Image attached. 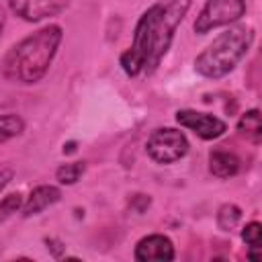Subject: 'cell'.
I'll use <instances>...</instances> for the list:
<instances>
[{
  "instance_id": "obj_12",
  "label": "cell",
  "mask_w": 262,
  "mask_h": 262,
  "mask_svg": "<svg viewBox=\"0 0 262 262\" xmlns=\"http://www.w3.org/2000/svg\"><path fill=\"white\" fill-rule=\"evenodd\" d=\"M86 172V162H68V164H61L57 170H55V180L59 184H76L82 174Z\"/></svg>"
},
{
  "instance_id": "obj_19",
  "label": "cell",
  "mask_w": 262,
  "mask_h": 262,
  "mask_svg": "<svg viewBox=\"0 0 262 262\" xmlns=\"http://www.w3.org/2000/svg\"><path fill=\"white\" fill-rule=\"evenodd\" d=\"M72 151H76V143L74 141H70L68 145H63V154H72Z\"/></svg>"
},
{
  "instance_id": "obj_6",
  "label": "cell",
  "mask_w": 262,
  "mask_h": 262,
  "mask_svg": "<svg viewBox=\"0 0 262 262\" xmlns=\"http://www.w3.org/2000/svg\"><path fill=\"white\" fill-rule=\"evenodd\" d=\"M176 121L180 127L192 131L201 139H217L227 131V123L211 113H201L192 108H182L176 113Z\"/></svg>"
},
{
  "instance_id": "obj_11",
  "label": "cell",
  "mask_w": 262,
  "mask_h": 262,
  "mask_svg": "<svg viewBox=\"0 0 262 262\" xmlns=\"http://www.w3.org/2000/svg\"><path fill=\"white\" fill-rule=\"evenodd\" d=\"M237 131L250 139L252 143H260L262 139V123H260V111L258 108H250L242 115V119L237 121Z\"/></svg>"
},
{
  "instance_id": "obj_1",
  "label": "cell",
  "mask_w": 262,
  "mask_h": 262,
  "mask_svg": "<svg viewBox=\"0 0 262 262\" xmlns=\"http://www.w3.org/2000/svg\"><path fill=\"white\" fill-rule=\"evenodd\" d=\"M188 8L190 0H156L143 10L135 25L131 47L121 53V68L127 76L149 74L160 66Z\"/></svg>"
},
{
  "instance_id": "obj_7",
  "label": "cell",
  "mask_w": 262,
  "mask_h": 262,
  "mask_svg": "<svg viewBox=\"0 0 262 262\" xmlns=\"http://www.w3.org/2000/svg\"><path fill=\"white\" fill-rule=\"evenodd\" d=\"M70 0H8L10 10L27 23H39L66 10Z\"/></svg>"
},
{
  "instance_id": "obj_18",
  "label": "cell",
  "mask_w": 262,
  "mask_h": 262,
  "mask_svg": "<svg viewBox=\"0 0 262 262\" xmlns=\"http://www.w3.org/2000/svg\"><path fill=\"white\" fill-rule=\"evenodd\" d=\"M4 25H6V14H4V8L0 6V37H2V31H4Z\"/></svg>"
},
{
  "instance_id": "obj_5",
  "label": "cell",
  "mask_w": 262,
  "mask_h": 262,
  "mask_svg": "<svg viewBox=\"0 0 262 262\" xmlns=\"http://www.w3.org/2000/svg\"><path fill=\"white\" fill-rule=\"evenodd\" d=\"M246 14V0H207L194 20V33L207 35L213 29L227 27Z\"/></svg>"
},
{
  "instance_id": "obj_16",
  "label": "cell",
  "mask_w": 262,
  "mask_h": 262,
  "mask_svg": "<svg viewBox=\"0 0 262 262\" xmlns=\"http://www.w3.org/2000/svg\"><path fill=\"white\" fill-rule=\"evenodd\" d=\"M20 207H23V194H20V192L6 194V196L0 201V223H2L4 219H8L12 213H16Z\"/></svg>"
},
{
  "instance_id": "obj_14",
  "label": "cell",
  "mask_w": 262,
  "mask_h": 262,
  "mask_svg": "<svg viewBox=\"0 0 262 262\" xmlns=\"http://www.w3.org/2000/svg\"><path fill=\"white\" fill-rule=\"evenodd\" d=\"M23 131H25V121L18 115H12V113L0 115V143L12 137H18Z\"/></svg>"
},
{
  "instance_id": "obj_17",
  "label": "cell",
  "mask_w": 262,
  "mask_h": 262,
  "mask_svg": "<svg viewBox=\"0 0 262 262\" xmlns=\"http://www.w3.org/2000/svg\"><path fill=\"white\" fill-rule=\"evenodd\" d=\"M12 176H14V172H12L10 168H2V170H0V192L8 186V182L12 180Z\"/></svg>"
},
{
  "instance_id": "obj_4",
  "label": "cell",
  "mask_w": 262,
  "mask_h": 262,
  "mask_svg": "<svg viewBox=\"0 0 262 262\" xmlns=\"http://www.w3.org/2000/svg\"><path fill=\"white\" fill-rule=\"evenodd\" d=\"M145 151L156 164H174L188 151V139L174 127L154 129L145 141Z\"/></svg>"
},
{
  "instance_id": "obj_10",
  "label": "cell",
  "mask_w": 262,
  "mask_h": 262,
  "mask_svg": "<svg viewBox=\"0 0 262 262\" xmlns=\"http://www.w3.org/2000/svg\"><path fill=\"white\" fill-rule=\"evenodd\" d=\"M209 170L217 178H231L239 172V158L233 151L213 149L209 154Z\"/></svg>"
},
{
  "instance_id": "obj_13",
  "label": "cell",
  "mask_w": 262,
  "mask_h": 262,
  "mask_svg": "<svg viewBox=\"0 0 262 262\" xmlns=\"http://www.w3.org/2000/svg\"><path fill=\"white\" fill-rule=\"evenodd\" d=\"M242 239L248 244L250 248V258L252 260H260V254L258 250L262 248V225L258 221H250L244 229H242Z\"/></svg>"
},
{
  "instance_id": "obj_9",
  "label": "cell",
  "mask_w": 262,
  "mask_h": 262,
  "mask_svg": "<svg viewBox=\"0 0 262 262\" xmlns=\"http://www.w3.org/2000/svg\"><path fill=\"white\" fill-rule=\"evenodd\" d=\"M61 199V190L53 184H41L37 188H33L29 192V196L23 201V215L25 217H33V215H39L41 211H45L47 207L55 205L57 201Z\"/></svg>"
},
{
  "instance_id": "obj_8",
  "label": "cell",
  "mask_w": 262,
  "mask_h": 262,
  "mask_svg": "<svg viewBox=\"0 0 262 262\" xmlns=\"http://www.w3.org/2000/svg\"><path fill=\"white\" fill-rule=\"evenodd\" d=\"M133 256L139 262H170L174 260V244L162 233H149L137 242Z\"/></svg>"
},
{
  "instance_id": "obj_2",
  "label": "cell",
  "mask_w": 262,
  "mask_h": 262,
  "mask_svg": "<svg viewBox=\"0 0 262 262\" xmlns=\"http://www.w3.org/2000/svg\"><path fill=\"white\" fill-rule=\"evenodd\" d=\"M61 39L63 31L59 25H47L20 39L2 59L4 78L18 84H37L47 74Z\"/></svg>"
},
{
  "instance_id": "obj_3",
  "label": "cell",
  "mask_w": 262,
  "mask_h": 262,
  "mask_svg": "<svg viewBox=\"0 0 262 262\" xmlns=\"http://www.w3.org/2000/svg\"><path fill=\"white\" fill-rule=\"evenodd\" d=\"M254 41V29L246 25H235L217 35L196 57L194 70L203 78H223L227 76L250 51Z\"/></svg>"
},
{
  "instance_id": "obj_15",
  "label": "cell",
  "mask_w": 262,
  "mask_h": 262,
  "mask_svg": "<svg viewBox=\"0 0 262 262\" xmlns=\"http://www.w3.org/2000/svg\"><path fill=\"white\" fill-rule=\"evenodd\" d=\"M239 219H242V209H239L237 205H233V203L221 205L219 211H217V225H219V229H223V231L235 229L237 223H239Z\"/></svg>"
}]
</instances>
